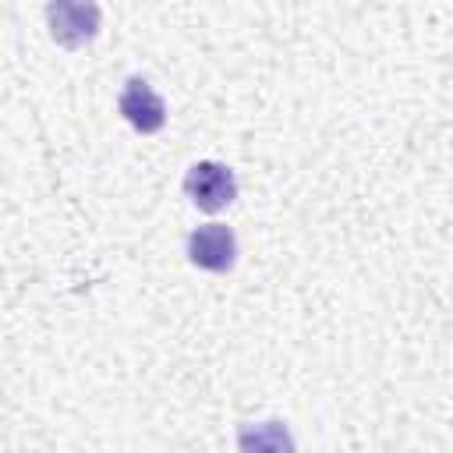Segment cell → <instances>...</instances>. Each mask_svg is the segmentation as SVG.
<instances>
[{
    "instance_id": "6da1fadb",
    "label": "cell",
    "mask_w": 453,
    "mask_h": 453,
    "mask_svg": "<svg viewBox=\"0 0 453 453\" xmlns=\"http://www.w3.org/2000/svg\"><path fill=\"white\" fill-rule=\"evenodd\" d=\"M184 191H188V198H191L198 209L219 212V209H226V205L237 198V177H234L230 166L202 159V163H195V166L188 170Z\"/></svg>"
},
{
    "instance_id": "7a4b0ae2",
    "label": "cell",
    "mask_w": 453,
    "mask_h": 453,
    "mask_svg": "<svg viewBox=\"0 0 453 453\" xmlns=\"http://www.w3.org/2000/svg\"><path fill=\"white\" fill-rule=\"evenodd\" d=\"M188 258L198 265V269H209V273H226L237 258V237L230 226L223 223H205L198 230H191L188 237Z\"/></svg>"
},
{
    "instance_id": "3957f363",
    "label": "cell",
    "mask_w": 453,
    "mask_h": 453,
    "mask_svg": "<svg viewBox=\"0 0 453 453\" xmlns=\"http://www.w3.org/2000/svg\"><path fill=\"white\" fill-rule=\"evenodd\" d=\"M46 21H50L53 39L60 46L74 50L99 32V7L96 4H50Z\"/></svg>"
},
{
    "instance_id": "277c9868",
    "label": "cell",
    "mask_w": 453,
    "mask_h": 453,
    "mask_svg": "<svg viewBox=\"0 0 453 453\" xmlns=\"http://www.w3.org/2000/svg\"><path fill=\"white\" fill-rule=\"evenodd\" d=\"M117 106H120L124 120H127L134 131H142V134H152V131H159V127L166 124V106H163V99H159V96L152 92V85L142 81V78H131V81L124 85Z\"/></svg>"
},
{
    "instance_id": "5b68a950",
    "label": "cell",
    "mask_w": 453,
    "mask_h": 453,
    "mask_svg": "<svg viewBox=\"0 0 453 453\" xmlns=\"http://www.w3.org/2000/svg\"><path fill=\"white\" fill-rule=\"evenodd\" d=\"M237 442H241V453H294V439L283 421L248 425V428H241Z\"/></svg>"
}]
</instances>
